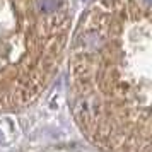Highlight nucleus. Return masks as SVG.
I'll return each instance as SVG.
<instances>
[{"instance_id": "obj_2", "label": "nucleus", "mask_w": 152, "mask_h": 152, "mask_svg": "<svg viewBox=\"0 0 152 152\" xmlns=\"http://www.w3.org/2000/svg\"><path fill=\"white\" fill-rule=\"evenodd\" d=\"M72 17L70 0H0V115L28 108L48 89Z\"/></svg>"}, {"instance_id": "obj_1", "label": "nucleus", "mask_w": 152, "mask_h": 152, "mask_svg": "<svg viewBox=\"0 0 152 152\" xmlns=\"http://www.w3.org/2000/svg\"><path fill=\"white\" fill-rule=\"evenodd\" d=\"M151 0H96L74 31L69 104L103 152H152Z\"/></svg>"}]
</instances>
